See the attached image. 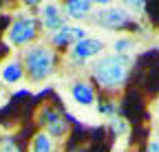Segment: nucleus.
Returning <instances> with one entry per match:
<instances>
[{
	"label": "nucleus",
	"mask_w": 159,
	"mask_h": 152,
	"mask_svg": "<svg viewBox=\"0 0 159 152\" xmlns=\"http://www.w3.org/2000/svg\"><path fill=\"white\" fill-rule=\"evenodd\" d=\"M71 97L77 106H93L95 104V90L89 82H73L71 84Z\"/></svg>",
	"instance_id": "nucleus-10"
},
{
	"label": "nucleus",
	"mask_w": 159,
	"mask_h": 152,
	"mask_svg": "<svg viewBox=\"0 0 159 152\" xmlns=\"http://www.w3.org/2000/svg\"><path fill=\"white\" fill-rule=\"evenodd\" d=\"M95 22L99 27H104V29L117 31V29H126L133 22V15L122 7H106V9H102L95 15Z\"/></svg>",
	"instance_id": "nucleus-4"
},
{
	"label": "nucleus",
	"mask_w": 159,
	"mask_h": 152,
	"mask_svg": "<svg viewBox=\"0 0 159 152\" xmlns=\"http://www.w3.org/2000/svg\"><path fill=\"white\" fill-rule=\"evenodd\" d=\"M0 152H22L18 148V143L13 139H2L0 141Z\"/></svg>",
	"instance_id": "nucleus-15"
},
{
	"label": "nucleus",
	"mask_w": 159,
	"mask_h": 152,
	"mask_svg": "<svg viewBox=\"0 0 159 152\" xmlns=\"http://www.w3.org/2000/svg\"><path fill=\"white\" fill-rule=\"evenodd\" d=\"M111 130L115 132V135H124V132L128 130V126H126V121H124V119L113 117V119H111Z\"/></svg>",
	"instance_id": "nucleus-14"
},
{
	"label": "nucleus",
	"mask_w": 159,
	"mask_h": 152,
	"mask_svg": "<svg viewBox=\"0 0 159 152\" xmlns=\"http://www.w3.org/2000/svg\"><path fill=\"white\" fill-rule=\"evenodd\" d=\"M40 124L44 126V132L53 139H60V137H64L66 135V130H69V124L64 121V117L60 115V112L51 106L42 108V112H40Z\"/></svg>",
	"instance_id": "nucleus-5"
},
{
	"label": "nucleus",
	"mask_w": 159,
	"mask_h": 152,
	"mask_svg": "<svg viewBox=\"0 0 159 152\" xmlns=\"http://www.w3.org/2000/svg\"><path fill=\"white\" fill-rule=\"evenodd\" d=\"M146 152H159V139L155 137L150 143H148V148H146Z\"/></svg>",
	"instance_id": "nucleus-17"
},
{
	"label": "nucleus",
	"mask_w": 159,
	"mask_h": 152,
	"mask_svg": "<svg viewBox=\"0 0 159 152\" xmlns=\"http://www.w3.org/2000/svg\"><path fill=\"white\" fill-rule=\"evenodd\" d=\"M157 139H159V121H157Z\"/></svg>",
	"instance_id": "nucleus-18"
},
{
	"label": "nucleus",
	"mask_w": 159,
	"mask_h": 152,
	"mask_svg": "<svg viewBox=\"0 0 159 152\" xmlns=\"http://www.w3.org/2000/svg\"><path fill=\"white\" fill-rule=\"evenodd\" d=\"M22 77H25V64L18 58H9V60H5L0 64V82L2 84L13 86V84L22 82Z\"/></svg>",
	"instance_id": "nucleus-8"
},
{
	"label": "nucleus",
	"mask_w": 159,
	"mask_h": 152,
	"mask_svg": "<svg viewBox=\"0 0 159 152\" xmlns=\"http://www.w3.org/2000/svg\"><path fill=\"white\" fill-rule=\"evenodd\" d=\"M40 22H42L44 29L49 31H60L62 27H66V13L62 5H55V2H47L40 7Z\"/></svg>",
	"instance_id": "nucleus-6"
},
{
	"label": "nucleus",
	"mask_w": 159,
	"mask_h": 152,
	"mask_svg": "<svg viewBox=\"0 0 159 152\" xmlns=\"http://www.w3.org/2000/svg\"><path fill=\"white\" fill-rule=\"evenodd\" d=\"M102 51H104V42L99 37H89L86 35L84 40H80L71 46V58L77 60V62H86V60L97 58Z\"/></svg>",
	"instance_id": "nucleus-7"
},
{
	"label": "nucleus",
	"mask_w": 159,
	"mask_h": 152,
	"mask_svg": "<svg viewBox=\"0 0 159 152\" xmlns=\"http://www.w3.org/2000/svg\"><path fill=\"white\" fill-rule=\"evenodd\" d=\"M99 112H102V115L113 117V115H115V104H113V102H99Z\"/></svg>",
	"instance_id": "nucleus-16"
},
{
	"label": "nucleus",
	"mask_w": 159,
	"mask_h": 152,
	"mask_svg": "<svg viewBox=\"0 0 159 152\" xmlns=\"http://www.w3.org/2000/svg\"><path fill=\"white\" fill-rule=\"evenodd\" d=\"M31 152H53V139L47 132H38L31 143Z\"/></svg>",
	"instance_id": "nucleus-12"
},
{
	"label": "nucleus",
	"mask_w": 159,
	"mask_h": 152,
	"mask_svg": "<svg viewBox=\"0 0 159 152\" xmlns=\"http://www.w3.org/2000/svg\"><path fill=\"white\" fill-rule=\"evenodd\" d=\"M93 11V5L86 2V0H71V2L64 5V13L66 18H73V20H80V18H84L86 13Z\"/></svg>",
	"instance_id": "nucleus-11"
},
{
	"label": "nucleus",
	"mask_w": 159,
	"mask_h": 152,
	"mask_svg": "<svg viewBox=\"0 0 159 152\" xmlns=\"http://www.w3.org/2000/svg\"><path fill=\"white\" fill-rule=\"evenodd\" d=\"M135 40H133V37H119V40H115L113 42V49H115V53L117 55H128L133 49H135Z\"/></svg>",
	"instance_id": "nucleus-13"
},
{
	"label": "nucleus",
	"mask_w": 159,
	"mask_h": 152,
	"mask_svg": "<svg viewBox=\"0 0 159 152\" xmlns=\"http://www.w3.org/2000/svg\"><path fill=\"white\" fill-rule=\"evenodd\" d=\"M0 97H2V86H0Z\"/></svg>",
	"instance_id": "nucleus-19"
},
{
	"label": "nucleus",
	"mask_w": 159,
	"mask_h": 152,
	"mask_svg": "<svg viewBox=\"0 0 159 152\" xmlns=\"http://www.w3.org/2000/svg\"><path fill=\"white\" fill-rule=\"evenodd\" d=\"M40 31V20L33 15H18L7 31V40L11 46H27L33 42Z\"/></svg>",
	"instance_id": "nucleus-3"
},
{
	"label": "nucleus",
	"mask_w": 159,
	"mask_h": 152,
	"mask_svg": "<svg viewBox=\"0 0 159 152\" xmlns=\"http://www.w3.org/2000/svg\"><path fill=\"white\" fill-rule=\"evenodd\" d=\"M86 37V31L82 29V27H73V24H66V27H62L60 31H55L53 35H51V44H55V46H73L75 42H80V40H84Z\"/></svg>",
	"instance_id": "nucleus-9"
},
{
	"label": "nucleus",
	"mask_w": 159,
	"mask_h": 152,
	"mask_svg": "<svg viewBox=\"0 0 159 152\" xmlns=\"http://www.w3.org/2000/svg\"><path fill=\"white\" fill-rule=\"evenodd\" d=\"M55 62H57L55 51L44 44H35V46L27 49V53H25V71L31 82L49 80L55 71Z\"/></svg>",
	"instance_id": "nucleus-2"
},
{
	"label": "nucleus",
	"mask_w": 159,
	"mask_h": 152,
	"mask_svg": "<svg viewBox=\"0 0 159 152\" xmlns=\"http://www.w3.org/2000/svg\"><path fill=\"white\" fill-rule=\"evenodd\" d=\"M128 68H130V55H117V53L102 55L93 64V77L102 88L115 90L126 82Z\"/></svg>",
	"instance_id": "nucleus-1"
}]
</instances>
